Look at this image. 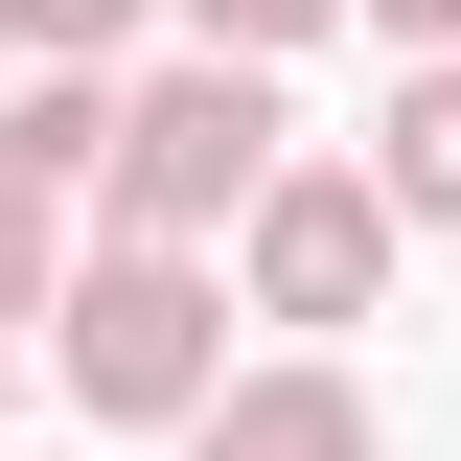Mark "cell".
<instances>
[{
  "label": "cell",
  "mask_w": 461,
  "mask_h": 461,
  "mask_svg": "<svg viewBox=\"0 0 461 461\" xmlns=\"http://www.w3.org/2000/svg\"><path fill=\"white\" fill-rule=\"evenodd\" d=\"M254 185H277V69H230V47L139 69V93H115V139H93V208L139 230V254H208Z\"/></svg>",
  "instance_id": "1"
},
{
  "label": "cell",
  "mask_w": 461,
  "mask_h": 461,
  "mask_svg": "<svg viewBox=\"0 0 461 461\" xmlns=\"http://www.w3.org/2000/svg\"><path fill=\"white\" fill-rule=\"evenodd\" d=\"M47 369H69L93 415H162V438H185V415L230 393V300H208V254H139V230L69 254V277H47Z\"/></svg>",
  "instance_id": "2"
},
{
  "label": "cell",
  "mask_w": 461,
  "mask_h": 461,
  "mask_svg": "<svg viewBox=\"0 0 461 461\" xmlns=\"http://www.w3.org/2000/svg\"><path fill=\"white\" fill-rule=\"evenodd\" d=\"M230 254H254L277 323H369V300H393V185L369 162H277L254 208H230Z\"/></svg>",
  "instance_id": "3"
},
{
  "label": "cell",
  "mask_w": 461,
  "mask_h": 461,
  "mask_svg": "<svg viewBox=\"0 0 461 461\" xmlns=\"http://www.w3.org/2000/svg\"><path fill=\"white\" fill-rule=\"evenodd\" d=\"M185 461H369V393H346L323 346H300V369H230V393L185 415Z\"/></svg>",
  "instance_id": "4"
},
{
  "label": "cell",
  "mask_w": 461,
  "mask_h": 461,
  "mask_svg": "<svg viewBox=\"0 0 461 461\" xmlns=\"http://www.w3.org/2000/svg\"><path fill=\"white\" fill-rule=\"evenodd\" d=\"M369 185H393V230H461V69H415V93H393Z\"/></svg>",
  "instance_id": "5"
},
{
  "label": "cell",
  "mask_w": 461,
  "mask_h": 461,
  "mask_svg": "<svg viewBox=\"0 0 461 461\" xmlns=\"http://www.w3.org/2000/svg\"><path fill=\"white\" fill-rule=\"evenodd\" d=\"M0 47H23V69H115V47H139V0H0Z\"/></svg>",
  "instance_id": "6"
},
{
  "label": "cell",
  "mask_w": 461,
  "mask_h": 461,
  "mask_svg": "<svg viewBox=\"0 0 461 461\" xmlns=\"http://www.w3.org/2000/svg\"><path fill=\"white\" fill-rule=\"evenodd\" d=\"M346 0H185V47H230V69H277V47H323Z\"/></svg>",
  "instance_id": "7"
},
{
  "label": "cell",
  "mask_w": 461,
  "mask_h": 461,
  "mask_svg": "<svg viewBox=\"0 0 461 461\" xmlns=\"http://www.w3.org/2000/svg\"><path fill=\"white\" fill-rule=\"evenodd\" d=\"M47 208H69V185H23V162H0V323H47V277H69V254H47Z\"/></svg>",
  "instance_id": "8"
},
{
  "label": "cell",
  "mask_w": 461,
  "mask_h": 461,
  "mask_svg": "<svg viewBox=\"0 0 461 461\" xmlns=\"http://www.w3.org/2000/svg\"><path fill=\"white\" fill-rule=\"evenodd\" d=\"M369 23H393V47H461V0H369Z\"/></svg>",
  "instance_id": "9"
}]
</instances>
